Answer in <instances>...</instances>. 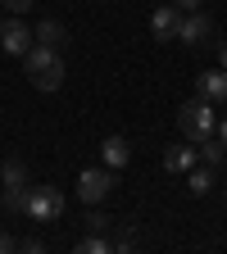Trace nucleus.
I'll list each match as a JSON object with an SVG mask.
<instances>
[{"mask_svg":"<svg viewBox=\"0 0 227 254\" xmlns=\"http://www.w3.org/2000/svg\"><path fill=\"white\" fill-rule=\"evenodd\" d=\"M114 186H118L114 168H86V173L77 177V200H82V204H100V200H109Z\"/></svg>","mask_w":227,"mask_h":254,"instance_id":"39448f33","label":"nucleus"},{"mask_svg":"<svg viewBox=\"0 0 227 254\" xmlns=\"http://www.w3.org/2000/svg\"><path fill=\"white\" fill-rule=\"evenodd\" d=\"M18 250H27V254H41V250H46V241H41V236H27Z\"/></svg>","mask_w":227,"mask_h":254,"instance_id":"6ab92c4d","label":"nucleus"},{"mask_svg":"<svg viewBox=\"0 0 227 254\" xmlns=\"http://www.w3.org/2000/svg\"><path fill=\"white\" fill-rule=\"evenodd\" d=\"M114 250V241L105 236V232H86L82 241H77V254H109Z\"/></svg>","mask_w":227,"mask_h":254,"instance_id":"4468645a","label":"nucleus"},{"mask_svg":"<svg viewBox=\"0 0 227 254\" xmlns=\"http://www.w3.org/2000/svg\"><path fill=\"white\" fill-rule=\"evenodd\" d=\"M196 154H200V164H209V168H218V164H223V154H227V150H223V141H214V136H205Z\"/></svg>","mask_w":227,"mask_h":254,"instance_id":"2eb2a0df","label":"nucleus"},{"mask_svg":"<svg viewBox=\"0 0 227 254\" xmlns=\"http://www.w3.org/2000/svg\"><path fill=\"white\" fill-rule=\"evenodd\" d=\"M173 5H177L182 14H191V9H200V5H205V0H173Z\"/></svg>","mask_w":227,"mask_h":254,"instance_id":"aec40b11","label":"nucleus"},{"mask_svg":"<svg viewBox=\"0 0 227 254\" xmlns=\"http://www.w3.org/2000/svg\"><path fill=\"white\" fill-rule=\"evenodd\" d=\"M82 227H86V232H105V236H109V227H114V222H109L100 209H91V213L82 218Z\"/></svg>","mask_w":227,"mask_h":254,"instance_id":"dca6fc26","label":"nucleus"},{"mask_svg":"<svg viewBox=\"0 0 227 254\" xmlns=\"http://www.w3.org/2000/svg\"><path fill=\"white\" fill-rule=\"evenodd\" d=\"M177 127H182V136L191 145H200L218 127V105H209L205 95H191V100H182V109H177Z\"/></svg>","mask_w":227,"mask_h":254,"instance_id":"f03ea898","label":"nucleus"},{"mask_svg":"<svg viewBox=\"0 0 227 254\" xmlns=\"http://www.w3.org/2000/svg\"><path fill=\"white\" fill-rule=\"evenodd\" d=\"M23 73H27V82L37 91H59L64 86V55L32 41V50L23 55Z\"/></svg>","mask_w":227,"mask_h":254,"instance_id":"f257e3e1","label":"nucleus"},{"mask_svg":"<svg viewBox=\"0 0 227 254\" xmlns=\"http://www.w3.org/2000/svg\"><path fill=\"white\" fill-rule=\"evenodd\" d=\"M196 95H205L209 105H223L227 100V68H209L196 77Z\"/></svg>","mask_w":227,"mask_h":254,"instance_id":"1a4fd4ad","label":"nucleus"},{"mask_svg":"<svg viewBox=\"0 0 227 254\" xmlns=\"http://www.w3.org/2000/svg\"><path fill=\"white\" fill-rule=\"evenodd\" d=\"M177 27H182V9L173 5H154V14H150V37L154 41H177Z\"/></svg>","mask_w":227,"mask_h":254,"instance_id":"0eeeda50","label":"nucleus"},{"mask_svg":"<svg viewBox=\"0 0 227 254\" xmlns=\"http://www.w3.org/2000/svg\"><path fill=\"white\" fill-rule=\"evenodd\" d=\"M64 190L59 186H50V182H41V186H32L27 190V218L32 222H55L59 213H64Z\"/></svg>","mask_w":227,"mask_h":254,"instance_id":"20e7f679","label":"nucleus"},{"mask_svg":"<svg viewBox=\"0 0 227 254\" xmlns=\"http://www.w3.org/2000/svg\"><path fill=\"white\" fill-rule=\"evenodd\" d=\"M0 50H9V55H27L32 50V27L23 18H9L5 27H0Z\"/></svg>","mask_w":227,"mask_h":254,"instance_id":"6e6552de","label":"nucleus"},{"mask_svg":"<svg viewBox=\"0 0 227 254\" xmlns=\"http://www.w3.org/2000/svg\"><path fill=\"white\" fill-rule=\"evenodd\" d=\"M9 250H14V236H9L5 227H0V254H9Z\"/></svg>","mask_w":227,"mask_h":254,"instance_id":"412c9836","label":"nucleus"},{"mask_svg":"<svg viewBox=\"0 0 227 254\" xmlns=\"http://www.w3.org/2000/svg\"><path fill=\"white\" fill-rule=\"evenodd\" d=\"M32 41L37 46H50V50H69V32H64V23H55V18H41L37 23V32H32Z\"/></svg>","mask_w":227,"mask_h":254,"instance_id":"9b49d317","label":"nucleus"},{"mask_svg":"<svg viewBox=\"0 0 227 254\" xmlns=\"http://www.w3.org/2000/svg\"><path fill=\"white\" fill-rule=\"evenodd\" d=\"M0 5H5V9H14V14H27L32 5H37V0H0Z\"/></svg>","mask_w":227,"mask_h":254,"instance_id":"a211bd4d","label":"nucleus"},{"mask_svg":"<svg viewBox=\"0 0 227 254\" xmlns=\"http://www.w3.org/2000/svg\"><path fill=\"white\" fill-rule=\"evenodd\" d=\"M214 132H218V141H223V150H227V118H218V127H214Z\"/></svg>","mask_w":227,"mask_h":254,"instance_id":"4be33fe9","label":"nucleus"},{"mask_svg":"<svg viewBox=\"0 0 227 254\" xmlns=\"http://www.w3.org/2000/svg\"><path fill=\"white\" fill-rule=\"evenodd\" d=\"M100 159H105V168H123L127 159H132V145H127L123 136H105V145H100Z\"/></svg>","mask_w":227,"mask_h":254,"instance_id":"f8f14e48","label":"nucleus"},{"mask_svg":"<svg viewBox=\"0 0 227 254\" xmlns=\"http://www.w3.org/2000/svg\"><path fill=\"white\" fill-rule=\"evenodd\" d=\"M0 190H5V213H27V168H23V159H5L0 164Z\"/></svg>","mask_w":227,"mask_h":254,"instance_id":"7ed1b4c3","label":"nucleus"},{"mask_svg":"<svg viewBox=\"0 0 227 254\" xmlns=\"http://www.w3.org/2000/svg\"><path fill=\"white\" fill-rule=\"evenodd\" d=\"M186 190H191V195H209V190H214V168L209 164H196V168L186 173Z\"/></svg>","mask_w":227,"mask_h":254,"instance_id":"ddd939ff","label":"nucleus"},{"mask_svg":"<svg viewBox=\"0 0 227 254\" xmlns=\"http://www.w3.org/2000/svg\"><path fill=\"white\" fill-rule=\"evenodd\" d=\"M177 41H186L191 50L209 46V41H214V18H209L205 9H191V14H182V27H177Z\"/></svg>","mask_w":227,"mask_h":254,"instance_id":"423d86ee","label":"nucleus"},{"mask_svg":"<svg viewBox=\"0 0 227 254\" xmlns=\"http://www.w3.org/2000/svg\"><path fill=\"white\" fill-rule=\"evenodd\" d=\"M218 68H227V37L218 41Z\"/></svg>","mask_w":227,"mask_h":254,"instance_id":"5701e85b","label":"nucleus"},{"mask_svg":"<svg viewBox=\"0 0 227 254\" xmlns=\"http://www.w3.org/2000/svg\"><path fill=\"white\" fill-rule=\"evenodd\" d=\"M196 164H200V154L191 150V145H168L164 150V173H173V177H186Z\"/></svg>","mask_w":227,"mask_h":254,"instance_id":"9d476101","label":"nucleus"},{"mask_svg":"<svg viewBox=\"0 0 227 254\" xmlns=\"http://www.w3.org/2000/svg\"><path fill=\"white\" fill-rule=\"evenodd\" d=\"M114 250H137V232H132V227H123L118 241H114Z\"/></svg>","mask_w":227,"mask_h":254,"instance_id":"f3484780","label":"nucleus"}]
</instances>
